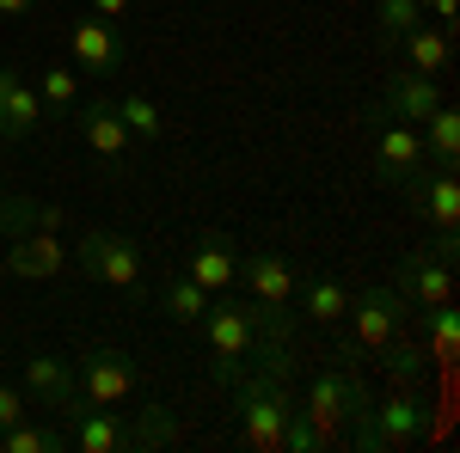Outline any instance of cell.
<instances>
[{
    "mask_svg": "<svg viewBox=\"0 0 460 453\" xmlns=\"http://www.w3.org/2000/svg\"><path fill=\"white\" fill-rule=\"evenodd\" d=\"M234 411H240V448L252 453H283V429L295 417V398H288V380H270V374H240L234 380Z\"/></svg>",
    "mask_w": 460,
    "mask_h": 453,
    "instance_id": "cell-1",
    "label": "cell"
},
{
    "mask_svg": "<svg viewBox=\"0 0 460 453\" xmlns=\"http://www.w3.org/2000/svg\"><path fill=\"white\" fill-rule=\"evenodd\" d=\"M80 276L105 282L117 294H129V301H142V245L123 240V233H111V227H93V233H80Z\"/></svg>",
    "mask_w": 460,
    "mask_h": 453,
    "instance_id": "cell-2",
    "label": "cell"
},
{
    "mask_svg": "<svg viewBox=\"0 0 460 453\" xmlns=\"http://www.w3.org/2000/svg\"><path fill=\"white\" fill-rule=\"evenodd\" d=\"M136 362H129V349L117 344H99L86 349L80 362H74V405H123L129 392H136Z\"/></svg>",
    "mask_w": 460,
    "mask_h": 453,
    "instance_id": "cell-3",
    "label": "cell"
},
{
    "mask_svg": "<svg viewBox=\"0 0 460 453\" xmlns=\"http://www.w3.org/2000/svg\"><path fill=\"white\" fill-rule=\"evenodd\" d=\"M424 423H429V405L418 386H393V398H381L368 411V453H405L424 441Z\"/></svg>",
    "mask_w": 460,
    "mask_h": 453,
    "instance_id": "cell-4",
    "label": "cell"
},
{
    "mask_svg": "<svg viewBox=\"0 0 460 453\" xmlns=\"http://www.w3.org/2000/svg\"><path fill=\"white\" fill-rule=\"evenodd\" d=\"M344 318H350L356 349H368V355H375V349L387 344L393 331H405L411 307H405V294H399L393 282H368V288H362V294L350 301V313H344Z\"/></svg>",
    "mask_w": 460,
    "mask_h": 453,
    "instance_id": "cell-5",
    "label": "cell"
},
{
    "mask_svg": "<svg viewBox=\"0 0 460 453\" xmlns=\"http://www.w3.org/2000/svg\"><path fill=\"white\" fill-rule=\"evenodd\" d=\"M393 288L405 294V307L411 313H424V307H455V264H442L436 251H405L399 264H393Z\"/></svg>",
    "mask_w": 460,
    "mask_h": 453,
    "instance_id": "cell-6",
    "label": "cell"
},
{
    "mask_svg": "<svg viewBox=\"0 0 460 453\" xmlns=\"http://www.w3.org/2000/svg\"><path fill=\"white\" fill-rule=\"evenodd\" d=\"M62 435H68L74 453H123L129 448V417L117 405H68Z\"/></svg>",
    "mask_w": 460,
    "mask_h": 453,
    "instance_id": "cell-7",
    "label": "cell"
},
{
    "mask_svg": "<svg viewBox=\"0 0 460 453\" xmlns=\"http://www.w3.org/2000/svg\"><path fill=\"white\" fill-rule=\"evenodd\" d=\"M368 129H375V178H381V184H411V178L429 166L418 123L387 117V123H368Z\"/></svg>",
    "mask_w": 460,
    "mask_h": 453,
    "instance_id": "cell-8",
    "label": "cell"
},
{
    "mask_svg": "<svg viewBox=\"0 0 460 453\" xmlns=\"http://www.w3.org/2000/svg\"><path fill=\"white\" fill-rule=\"evenodd\" d=\"M295 411L314 423L319 448H344V368H319L307 380V398Z\"/></svg>",
    "mask_w": 460,
    "mask_h": 453,
    "instance_id": "cell-9",
    "label": "cell"
},
{
    "mask_svg": "<svg viewBox=\"0 0 460 453\" xmlns=\"http://www.w3.org/2000/svg\"><path fill=\"white\" fill-rule=\"evenodd\" d=\"M62 264H68V251H62V240H56L49 227L6 233V276H19V282H49V276H62Z\"/></svg>",
    "mask_w": 460,
    "mask_h": 453,
    "instance_id": "cell-10",
    "label": "cell"
},
{
    "mask_svg": "<svg viewBox=\"0 0 460 453\" xmlns=\"http://www.w3.org/2000/svg\"><path fill=\"white\" fill-rule=\"evenodd\" d=\"M442 105V92H436V74H393L387 92L368 105V123H387V117H399V123H424L429 110Z\"/></svg>",
    "mask_w": 460,
    "mask_h": 453,
    "instance_id": "cell-11",
    "label": "cell"
},
{
    "mask_svg": "<svg viewBox=\"0 0 460 453\" xmlns=\"http://www.w3.org/2000/svg\"><path fill=\"white\" fill-rule=\"evenodd\" d=\"M68 49H74V62H80L86 74H117L123 62H129V43H123L117 25L99 19V13H93V19H80V25L68 31Z\"/></svg>",
    "mask_w": 460,
    "mask_h": 453,
    "instance_id": "cell-12",
    "label": "cell"
},
{
    "mask_svg": "<svg viewBox=\"0 0 460 453\" xmlns=\"http://www.w3.org/2000/svg\"><path fill=\"white\" fill-rule=\"evenodd\" d=\"M405 190H411L418 214H424L436 233H442V227H460V178H455V166H424Z\"/></svg>",
    "mask_w": 460,
    "mask_h": 453,
    "instance_id": "cell-13",
    "label": "cell"
},
{
    "mask_svg": "<svg viewBox=\"0 0 460 453\" xmlns=\"http://www.w3.org/2000/svg\"><path fill=\"white\" fill-rule=\"evenodd\" d=\"M240 282H246L252 301H264V307H288L295 288H301V270H295L288 257H277V251H252V257H240Z\"/></svg>",
    "mask_w": 460,
    "mask_h": 453,
    "instance_id": "cell-14",
    "label": "cell"
},
{
    "mask_svg": "<svg viewBox=\"0 0 460 453\" xmlns=\"http://www.w3.org/2000/svg\"><path fill=\"white\" fill-rule=\"evenodd\" d=\"M184 276L203 282L209 294H227V288L240 282V251L227 245V233H215V227H209V233L197 240V251L184 257Z\"/></svg>",
    "mask_w": 460,
    "mask_h": 453,
    "instance_id": "cell-15",
    "label": "cell"
},
{
    "mask_svg": "<svg viewBox=\"0 0 460 453\" xmlns=\"http://www.w3.org/2000/svg\"><path fill=\"white\" fill-rule=\"evenodd\" d=\"M74 123H80V141H86L99 160H111V166H117V160L129 153V123L117 117V105H105V99H86Z\"/></svg>",
    "mask_w": 460,
    "mask_h": 453,
    "instance_id": "cell-16",
    "label": "cell"
},
{
    "mask_svg": "<svg viewBox=\"0 0 460 453\" xmlns=\"http://www.w3.org/2000/svg\"><path fill=\"white\" fill-rule=\"evenodd\" d=\"M25 398H43L49 411L74 405V362L62 355H25Z\"/></svg>",
    "mask_w": 460,
    "mask_h": 453,
    "instance_id": "cell-17",
    "label": "cell"
},
{
    "mask_svg": "<svg viewBox=\"0 0 460 453\" xmlns=\"http://www.w3.org/2000/svg\"><path fill=\"white\" fill-rule=\"evenodd\" d=\"M375 362H381V374L393 386H424V368H429V349L418 337H405V331H393L387 344L375 349Z\"/></svg>",
    "mask_w": 460,
    "mask_h": 453,
    "instance_id": "cell-18",
    "label": "cell"
},
{
    "mask_svg": "<svg viewBox=\"0 0 460 453\" xmlns=\"http://www.w3.org/2000/svg\"><path fill=\"white\" fill-rule=\"evenodd\" d=\"M418 135H424V160L429 166H455L460 160V110L442 99V105L418 123Z\"/></svg>",
    "mask_w": 460,
    "mask_h": 453,
    "instance_id": "cell-19",
    "label": "cell"
},
{
    "mask_svg": "<svg viewBox=\"0 0 460 453\" xmlns=\"http://www.w3.org/2000/svg\"><path fill=\"white\" fill-rule=\"evenodd\" d=\"M43 123V99L31 92V80H13L0 92V141H25Z\"/></svg>",
    "mask_w": 460,
    "mask_h": 453,
    "instance_id": "cell-20",
    "label": "cell"
},
{
    "mask_svg": "<svg viewBox=\"0 0 460 453\" xmlns=\"http://www.w3.org/2000/svg\"><path fill=\"white\" fill-rule=\"evenodd\" d=\"M178 441H184L178 411H166V405L136 411V423H129V453H160V448H178Z\"/></svg>",
    "mask_w": 460,
    "mask_h": 453,
    "instance_id": "cell-21",
    "label": "cell"
},
{
    "mask_svg": "<svg viewBox=\"0 0 460 453\" xmlns=\"http://www.w3.org/2000/svg\"><path fill=\"white\" fill-rule=\"evenodd\" d=\"M295 301H301V313L314 318V325H338V318L350 313V288L338 276H307L295 288Z\"/></svg>",
    "mask_w": 460,
    "mask_h": 453,
    "instance_id": "cell-22",
    "label": "cell"
},
{
    "mask_svg": "<svg viewBox=\"0 0 460 453\" xmlns=\"http://www.w3.org/2000/svg\"><path fill=\"white\" fill-rule=\"evenodd\" d=\"M405 56H411L418 74H442L455 62V31H448V25H411V31H405Z\"/></svg>",
    "mask_w": 460,
    "mask_h": 453,
    "instance_id": "cell-23",
    "label": "cell"
},
{
    "mask_svg": "<svg viewBox=\"0 0 460 453\" xmlns=\"http://www.w3.org/2000/svg\"><path fill=\"white\" fill-rule=\"evenodd\" d=\"M209 301H215V294L203 288V282H190L184 270H178V276L160 288V313L172 318V325H197V318L209 313Z\"/></svg>",
    "mask_w": 460,
    "mask_h": 453,
    "instance_id": "cell-24",
    "label": "cell"
},
{
    "mask_svg": "<svg viewBox=\"0 0 460 453\" xmlns=\"http://www.w3.org/2000/svg\"><path fill=\"white\" fill-rule=\"evenodd\" d=\"M424 331H429V362H436V368H448V362H455V344H460L455 307H424Z\"/></svg>",
    "mask_w": 460,
    "mask_h": 453,
    "instance_id": "cell-25",
    "label": "cell"
},
{
    "mask_svg": "<svg viewBox=\"0 0 460 453\" xmlns=\"http://www.w3.org/2000/svg\"><path fill=\"white\" fill-rule=\"evenodd\" d=\"M117 117L129 123V135H142V141H160V135H166V117H160V105H154V99H142V92L117 99Z\"/></svg>",
    "mask_w": 460,
    "mask_h": 453,
    "instance_id": "cell-26",
    "label": "cell"
},
{
    "mask_svg": "<svg viewBox=\"0 0 460 453\" xmlns=\"http://www.w3.org/2000/svg\"><path fill=\"white\" fill-rule=\"evenodd\" d=\"M375 25L381 37H405L411 25H424V0H375Z\"/></svg>",
    "mask_w": 460,
    "mask_h": 453,
    "instance_id": "cell-27",
    "label": "cell"
},
{
    "mask_svg": "<svg viewBox=\"0 0 460 453\" xmlns=\"http://www.w3.org/2000/svg\"><path fill=\"white\" fill-rule=\"evenodd\" d=\"M37 99L56 105V110H74V105H80V80H74L68 68H43V74H37Z\"/></svg>",
    "mask_w": 460,
    "mask_h": 453,
    "instance_id": "cell-28",
    "label": "cell"
},
{
    "mask_svg": "<svg viewBox=\"0 0 460 453\" xmlns=\"http://www.w3.org/2000/svg\"><path fill=\"white\" fill-rule=\"evenodd\" d=\"M31 417V398H25V386H6L0 380V429H13V423Z\"/></svg>",
    "mask_w": 460,
    "mask_h": 453,
    "instance_id": "cell-29",
    "label": "cell"
},
{
    "mask_svg": "<svg viewBox=\"0 0 460 453\" xmlns=\"http://www.w3.org/2000/svg\"><path fill=\"white\" fill-rule=\"evenodd\" d=\"M424 13L436 19V25H448V31H455V0H424Z\"/></svg>",
    "mask_w": 460,
    "mask_h": 453,
    "instance_id": "cell-30",
    "label": "cell"
},
{
    "mask_svg": "<svg viewBox=\"0 0 460 453\" xmlns=\"http://www.w3.org/2000/svg\"><path fill=\"white\" fill-rule=\"evenodd\" d=\"M93 13H99V19H111V25H117V19H129V0H93Z\"/></svg>",
    "mask_w": 460,
    "mask_h": 453,
    "instance_id": "cell-31",
    "label": "cell"
},
{
    "mask_svg": "<svg viewBox=\"0 0 460 453\" xmlns=\"http://www.w3.org/2000/svg\"><path fill=\"white\" fill-rule=\"evenodd\" d=\"M37 0H0V19H19V13H31Z\"/></svg>",
    "mask_w": 460,
    "mask_h": 453,
    "instance_id": "cell-32",
    "label": "cell"
},
{
    "mask_svg": "<svg viewBox=\"0 0 460 453\" xmlns=\"http://www.w3.org/2000/svg\"><path fill=\"white\" fill-rule=\"evenodd\" d=\"M13 80H19V68H6V62H0V92H6Z\"/></svg>",
    "mask_w": 460,
    "mask_h": 453,
    "instance_id": "cell-33",
    "label": "cell"
}]
</instances>
